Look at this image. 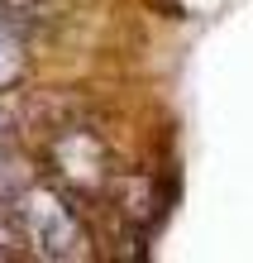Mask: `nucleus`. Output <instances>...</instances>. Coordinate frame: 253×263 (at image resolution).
Segmentation results:
<instances>
[{
	"mask_svg": "<svg viewBox=\"0 0 253 263\" xmlns=\"http://www.w3.org/2000/svg\"><path fill=\"white\" fill-rule=\"evenodd\" d=\"M20 211H24V225H29V239L38 244L43 254H72L76 244H82V225H76V215L67 211V201L53 196V192H29L20 201Z\"/></svg>",
	"mask_w": 253,
	"mask_h": 263,
	"instance_id": "1",
	"label": "nucleus"
},
{
	"mask_svg": "<svg viewBox=\"0 0 253 263\" xmlns=\"http://www.w3.org/2000/svg\"><path fill=\"white\" fill-rule=\"evenodd\" d=\"M10 244H14V239H10V230H5V220H0V258L10 254Z\"/></svg>",
	"mask_w": 253,
	"mask_h": 263,
	"instance_id": "4",
	"label": "nucleus"
},
{
	"mask_svg": "<svg viewBox=\"0 0 253 263\" xmlns=\"http://www.w3.org/2000/svg\"><path fill=\"white\" fill-rule=\"evenodd\" d=\"M43 5V0H0V14H5V20H10V14H34Z\"/></svg>",
	"mask_w": 253,
	"mask_h": 263,
	"instance_id": "3",
	"label": "nucleus"
},
{
	"mask_svg": "<svg viewBox=\"0 0 253 263\" xmlns=\"http://www.w3.org/2000/svg\"><path fill=\"white\" fill-rule=\"evenodd\" d=\"M20 77H24V48L14 39V29L5 24V14H0V91L14 86Z\"/></svg>",
	"mask_w": 253,
	"mask_h": 263,
	"instance_id": "2",
	"label": "nucleus"
}]
</instances>
